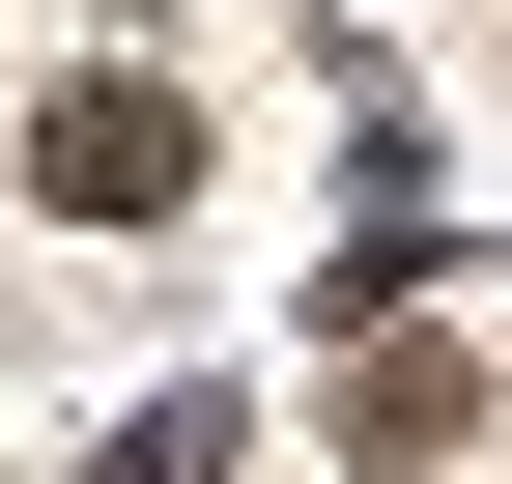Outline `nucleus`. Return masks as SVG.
I'll use <instances>...</instances> for the list:
<instances>
[{
    "label": "nucleus",
    "instance_id": "obj_1",
    "mask_svg": "<svg viewBox=\"0 0 512 484\" xmlns=\"http://www.w3.org/2000/svg\"><path fill=\"white\" fill-rule=\"evenodd\" d=\"M29 200L57 228H171V200H200V114H171V86H57L29 114Z\"/></svg>",
    "mask_w": 512,
    "mask_h": 484
},
{
    "label": "nucleus",
    "instance_id": "obj_2",
    "mask_svg": "<svg viewBox=\"0 0 512 484\" xmlns=\"http://www.w3.org/2000/svg\"><path fill=\"white\" fill-rule=\"evenodd\" d=\"M342 456H370V484L484 456V371H456V342H370V371H342Z\"/></svg>",
    "mask_w": 512,
    "mask_h": 484
},
{
    "label": "nucleus",
    "instance_id": "obj_3",
    "mask_svg": "<svg viewBox=\"0 0 512 484\" xmlns=\"http://www.w3.org/2000/svg\"><path fill=\"white\" fill-rule=\"evenodd\" d=\"M114 484H228V399H143V428H114Z\"/></svg>",
    "mask_w": 512,
    "mask_h": 484
}]
</instances>
